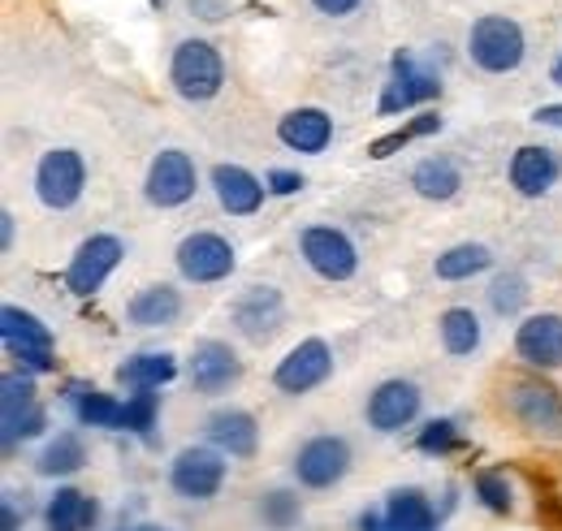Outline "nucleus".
<instances>
[{
	"instance_id": "1",
	"label": "nucleus",
	"mask_w": 562,
	"mask_h": 531,
	"mask_svg": "<svg viewBox=\"0 0 562 531\" xmlns=\"http://www.w3.org/2000/svg\"><path fill=\"white\" fill-rule=\"evenodd\" d=\"M502 415L519 432L562 445V394L541 376H510L502 385Z\"/></svg>"
},
{
	"instance_id": "2",
	"label": "nucleus",
	"mask_w": 562,
	"mask_h": 531,
	"mask_svg": "<svg viewBox=\"0 0 562 531\" xmlns=\"http://www.w3.org/2000/svg\"><path fill=\"white\" fill-rule=\"evenodd\" d=\"M524 53H528V39H524L519 22H510L502 13L476 18L468 31V57L485 74H515L524 66Z\"/></svg>"
},
{
	"instance_id": "3",
	"label": "nucleus",
	"mask_w": 562,
	"mask_h": 531,
	"mask_svg": "<svg viewBox=\"0 0 562 531\" xmlns=\"http://www.w3.org/2000/svg\"><path fill=\"white\" fill-rule=\"evenodd\" d=\"M351 463H355V450L347 437H338V432H321V437H307L299 450H294V479H299V488H307V493H325V488H338L347 475H351Z\"/></svg>"
},
{
	"instance_id": "4",
	"label": "nucleus",
	"mask_w": 562,
	"mask_h": 531,
	"mask_svg": "<svg viewBox=\"0 0 562 531\" xmlns=\"http://www.w3.org/2000/svg\"><path fill=\"white\" fill-rule=\"evenodd\" d=\"M169 82L182 100L204 104L212 95H221V87H225V61L209 39H182L169 57Z\"/></svg>"
},
{
	"instance_id": "5",
	"label": "nucleus",
	"mask_w": 562,
	"mask_h": 531,
	"mask_svg": "<svg viewBox=\"0 0 562 531\" xmlns=\"http://www.w3.org/2000/svg\"><path fill=\"white\" fill-rule=\"evenodd\" d=\"M437 95H441V78L428 66H420V57L412 48H403L390 61V78H385V91L376 100V113L381 117H398V113H412V109H420Z\"/></svg>"
},
{
	"instance_id": "6",
	"label": "nucleus",
	"mask_w": 562,
	"mask_h": 531,
	"mask_svg": "<svg viewBox=\"0 0 562 531\" xmlns=\"http://www.w3.org/2000/svg\"><path fill=\"white\" fill-rule=\"evenodd\" d=\"M195 191H200V169H195L191 151H182V147L156 151V160L147 165V178H143L147 203L169 212V207H182V203L195 200Z\"/></svg>"
},
{
	"instance_id": "7",
	"label": "nucleus",
	"mask_w": 562,
	"mask_h": 531,
	"mask_svg": "<svg viewBox=\"0 0 562 531\" xmlns=\"http://www.w3.org/2000/svg\"><path fill=\"white\" fill-rule=\"evenodd\" d=\"M0 337H4V350L22 363V372H53L57 359H53V329L26 312V307H0Z\"/></svg>"
},
{
	"instance_id": "8",
	"label": "nucleus",
	"mask_w": 562,
	"mask_h": 531,
	"mask_svg": "<svg viewBox=\"0 0 562 531\" xmlns=\"http://www.w3.org/2000/svg\"><path fill=\"white\" fill-rule=\"evenodd\" d=\"M225 475H229V459L221 450H212V445H187L169 463V488L182 501H212L225 488Z\"/></svg>"
},
{
	"instance_id": "9",
	"label": "nucleus",
	"mask_w": 562,
	"mask_h": 531,
	"mask_svg": "<svg viewBox=\"0 0 562 531\" xmlns=\"http://www.w3.org/2000/svg\"><path fill=\"white\" fill-rule=\"evenodd\" d=\"M173 264L182 272V281H191V285H216V281L234 276L238 256H234V242L229 238H221L212 229H195V234H187L178 242Z\"/></svg>"
},
{
	"instance_id": "10",
	"label": "nucleus",
	"mask_w": 562,
	"mask_h": 531,
	"mask_svg": "<svg viewBox=\"0 0 562 531\" xmlns=\"http://www.w3.org/2000/svg\"><path fill=\"white\" fill-rule=\"evenodd\" d=\"M82 191H87V165H82V156L74 147H53V151L40 156V165H35V195H40L44 207L66 212V207L82 200Z\"/></svg>"
},
{
	"instance_id": "11",
	"label": "nucleus",
	"mask_w": 562,
	"mask_h": 531,
	"mask_svg": "<svg viewBox=\"0 0 562 531\" xmlns=\"http://www.w3.org/2000/svg\"><path fill=\"white\" fill-rule=\"evenodd\" d=\"M229 325H234L238 337H247L256 346L273 341L281 325H285V294H281L278 285H247L229 303Z\"/></svg>"
},
{
	"instance_id": "12",
	"label": "nucleus",
	"mask_w": 562,
	"mask_h": 531,
	"mask_svg": "<svg viewBox=\"0 0 562 531\" xmlns=\"http://www.w3.org/2000/svg\"><path fill=\"white\" fill-rule=\"evenodd\" d=\"M299 256H303V264L312 268L316 276H325V281H351L355 272H359L355 242L342 229H334V225H307L299 234Z\"/></svg>"
},
{
	"instance_id": "13",
	"label": "nucleus",
	"mask_w": 562,
	"mask_h": 531,
	"mask_svg": "<svg viewBox=\"0 0 562 531\" xmlns=\"http://www.w3.org/2000/svg\"><path fill=\"white\" fill-rule=\"evenodd\" d=\"M329 376H334V350L321 337L299 341L294 350H285V359L273 368V385L290 398H303V394L321 389Z\"/></svg>"
},
{
	"instance_id": "14",
	"label": "nucleus",
	"mask_w": 562,
	"mask_h": 531,
	"mask_svg": "<svg viewBox=\"0 0 562 531\" xmlns=\"http://www.w3.org/2000/svg\"><path fill=\"white\" fill-rule=\"evenodd\" d=\"M420 406H424L420 385H416V381L394 376V381H381V385L368 394V402H363V419H368V428H372V432L390 437V432L412 428V423L420 419Z\"/></svg>"
},
{
	"instance_id": "15",
	"label": "nucleus",
	"mask_w": 562,
	"mask_h": 531,
	"mask_svg": "<svg viewBox=\"0 0 562 531\" xmlns=\"http://www.w3.org/2000/svg\"><path fill=\"white\" fill-rule=\"evenodd\" d=\"M187 376H191L195 394L221 398V394H229L243 381V359H238V350L229 341L204 337V341H195V350L187 359Z\"/></svg>"
},
{
	"instance_id": "16",
	"label": "nucleus",
	"mask_w": 562,
	"mask_h": 531,
	"mask_svg": "<svg viewBox=\"0 0 562 531\" xmlns=\"http://www.w3.org/2000/svg\"><path fill=\"white\" fill-rule=\"evenodd\" d=\"M122 256H126V242H122V238H113V234H91V238L74 251L70 268H66V290L78 294V298H91V294L117 272Z\"/></svg>"
},
{
	"instance_id": "17",
	"label": "nucleus",
	"mask_w": 562,
	"mask_h": 531,
	"mask_svg": "<svg viewBox=\"0 0 562 531\" xmlns=\"http://www.w3.org/2000/svg\"><path fill=\"white\" fill-rule=\"evenodd\" d=\"M515 354L532 372H559L562 368V316L559 312H537L524 316L515 329Z\"/></svg>"
},
{
	"instance_id": "18",
	"label": "nucleus",
	"mask_w": 562,
	"mask_h": 531,
	"mask_svg": "<svg viewBox=\"0 0 562 531\" xmlns=\"http://www.w3.org/2000/svg\"><path fill=\"white\" fill-rule=\"evenodd\" d=\"M204 437H209L212 450H221L225 459H256V450H260V423L243 406L212 410L204 419Z\"/></svg>"
},
{
	"instance_id": "19",
	"label": "nucleus",
	"mask_w": 562,
	"mask_h": 531,
	"mask_svg": "<svg viewBox=\"0 0 562 531\" xmlns=\"http://www.w3.org/2000/svg\"><path fill=\"white\" fill-rule=\"evenodd\" d=\"M562 178V156L546 143H524L510 156V187L524 200H541L554 191V182Z\"/></svg>"
},
{
	"instance_id": "20",
	"label": "nucleus",
	"mask_w": 562,
	"mask_h": 531,
	"mask_svg": "<svg viewBox=\"0 0 562 531\" xmlns=\"http://www.w3.org/2000/svg\"><path fill=\"white\" fill-rule=\"evenodd\" d=\"M209 182H212L216 203H221L229 216H256V212L265 207V195H269V187H265L251 169H243V165H216Z\"/></svg>"
},
{
	"instance_id": "21",
	"label": "nucleus",
	"mask_w": 562,
	"mask_h": 531,
	"mask_svg": "<svg viewBox=\"0 0 562 531\" xmlns=\"http://www.w3.org/2000/svg\"><path fill=\"white\" fill-rule=\"evenodd\" d=\"M278 138L299 156H321L334 143V117L325 109H290L278 122Z\"/></svg>"
},
{
	"instance_id": "22",
	"label": "nucleus",
	"mask_w": 562,
	"mask_h": 531,
	"mask_svg": "<svg viewBox=\"0 0 562 531\" xmlns=\"http://www.w3.org/2000/svg\"><path fill=\"white\" fill-rule=\"evenodd\" d=\"M48 531H95L100 528V501L74 484H57V493L44 506Z\"/></svg>"
},
{
	"instance_id": "23",
	"label": "nucleus",
	"mask_w": 562,
	"mask_h": 531,
	"mask_svg": "<svg viewBox=\"0 0 562 531\" xmlns=\"http://www.w3.org/2000/svg\"><path fill=\"white\" fill-rule=\"evenodd\" d=\"M126 320L135 329H169L182 320V290H173L169 281H151L126 307Z\"/></svg>"
},
{
	"instance_id": "24",
	"label": "nucleus",
	"mask_w": 562,
	"mask_h": 531,
	"mask_svg": "<svg viewBox=\"0 0 562 531\" xmlns=\"http://www.w3.org/2000/svg\"><path fill=\"white\" fill-rule=\"evenodd\" d=\"M66 398L74 406V419L82 428H104V432H122V419H126V402H117L113 394H100L95 385H66Z\"/></svg>"
},
{
	"instance_id": "25",
	"label": "nucleus",
	"mask_w": 562,
	"mask_h": 531,
	"mask_svg": "<svg viewBox=\"0 0 562 531\" xmlns=\"http://www.w3.org/2000/svg\"><path fill=\"white\" fill-rule=\"evenodd\" d=\"M381 510H385V519H390L394 531H441V515H437L432 497L424 488H412V484L394 488Z\"/></svg>"
},
{
	"instance_id": "26",
	"label": "nucleus",
	"mask_w": 562,
	"mask_h": 531,
	"mask_svg": "<svg viewBox=\"0 0 562 531\" xmlns=\"http://www.w3.org/2000/svg\"><path fill=\"white\" fill-rule=\"evenodd\" d=\"M412 191L428 203H450L463 191V169L450 156H424L412 169Z\"/></svg>"
},
{
	"instance_id": "27",
	"label": "nucleus",
	"mask_w": 562,
	"mask_h": 531,
	"mask_svg": "<svg viewBox=\"0 0 562 531\" xmlns=\"http://www.w3.org/2000/svg\"><path fill=\"white\" fill-rule=\"evenodd\" d=\"M437 332H441L446 354H454V359H472L485 341V325L472 307H446L441 320H437Z\"/></svg>"
},
{
	"instance_id": "28",
	"label": "nucleus",
	"mask_w": 562,
	"mask_h": 531,
	"mask_svg": "<svg viewBox=\"0 0 562 531\" xmlns=\"http://www.w3.org/2000/svg\"><path fill=\"white\" fill-rule=\"evenodd\" d=\"M178 376V359L173 354H165V350H143V354H131L122 368H117V381L126 385V389H160V385H169Z\"/></svg>"
},
{
	"instance_id": "29",
	"label": "nucleus",
	"mask_w": 562,
	"mask_h": 531,
	"mask_svg": "<svg viewBox=\"0 0 562 531\" xmlns=\"http://www.w3.org/2000/svg\"><path fill=\"white\" fill-rule=\"evenodd\" d=\"M490 268H493V251L485 242H459V247H450V251H441L432 260L437 281H472V276H481Z\"/></svg>"
},
{
	"instance_id": "30",
	"label": "nucleus",
	"mask_w": 562,
	"mask_h": 531,
	"mask_svg": "<svg viewBox=\"0 0 562 531\" xmlns=\"http://www.w3.org/2000/svg\"><path fill=\"white\" fill-rule=\"evenodd\" d=\"M82 466H87V445L78 432H57L40 454V475L48 479H70Z\"/></svg>"
},
{
	"instance_id": "31",
	"label": "nucleus",
	"mask_w": 562,
	"mask_h": 531,
	"mask_svg": "<svg viewBox=\"0 0 562 531\" xmlns=\"http://www.w3.org/2000/svg\"><path fill=\"white\" fill-rule=\"evenodd\" d=\"M256 515L269 531H294L303 523V497L294 488H269V493H260Z\"/></svg>"
},
{
	"instance_id": "32",
	"label": "nucleus",
	"mask_w": 562,
	"mask_h": 531,
	"mask_svg": "<svg viewBox=\"0 0 562 531\" xmlns=\"http://www.w3.org/2000/svg\"><path fill=\"white\" fill-rule=\"evenodd\" d=\"M44 428H48V410H44L40 402H31V406H13V410H0V445H4V454H9L18 441L40 437Z\"/></svg>"
},
{
	"instance_id": "33",
	"label": "nucleus",
	"mask_w": 562,
	"mask_h": 531,
	"mask_svg": "<svg viewBox=\"0 0 562 531\" xmlns=\"http://www.w3.org/2000/svg\"><path fill=\"white\" fill-rule=\"evenodd\" d=\"M156 423H160V394L156 389H139L126 398V419H122V432L143 437L147 445L156 441Z\"/></svg>"
},
{
	"instance_id": "34",
	"label": "nucleus",
	"mask_w": 562,
	"mask_h": 531,
	"mask_svg": "<svg viewBox=\"0 0 562 531\" xmlns=\"http://www.w3.org/2000/svg\"><path fill=\"white\" fill-rule=\"evenodd\" d=\"M528 276L524 272H502V276H493L490 285V307L493 316H502V320H515L519 312H524V303H528Z\"/></svg>"
},
{
	"instance_id": "35",
	"label": "nucleus",
	"mask_w": 562,
	"mask_h": 531,
	"mask_svg": "<svg viewBox=\"0 0 562 531\" xmlns=\"http://www.w3.org/2000/svg\"><path fill=\"white\" fill-rule=\"evenodd\" d=\"M472 493H476V501H481L490 515H510V510H515V488H510V479H506L502 471H476Z\"/></svg>"
},
{
	"instance_id": "36",
	"label": "nucleus",
	"mask_w": 562,
	"mask_h": 531,
	"mask_svg": "<svg viewBox=\"0 0 562 531\" xmlns=\"http://www.w3.org/2000/svg\"><path fill=\"white\" fill-rule=\"evenodd\" d=\"M437 131H441V117H437V113H420V117H412L407 126H398L394 134L376 138V143H372V160H385V156H394L398 147H407V143H416V138L437 134Z\"/></svg>"
},
{
	"instance_id": "37",
	"label": "nucleus",
	"mask_w": 562,
	"mask_h": 531,
	"mask_svg": "<svg viewBox=\"0 0 562 531\" xmlns=\"http://www.w3.org/2000/svg\"><path fill=\"white\" fill-rule=\"evenodd\" d=\"M459 423L454 419H428L420 428V437H416V450L428 454V459H441V454H454L459 450Z\"/></svg>"
},
{
	"instance_id": "38",
	"label": "nucleus",
	"mask_w": 562,
	"mask_h": 531,
	"mask_svg": "<svg viewBox=\"0 0 562 531\" xmlns=\"http://www.w3.org/2000/svg\"><path fill=\"white\" fill-rule=\"evenodd\" d=\"M31 402H40V389H35V376L31 372H4L0 376V410L31 406Z\"/></svg>"
},
{
	"instance_id": "39",
	"label": "nucleus",
	"mask_w": 562,
	"mask_h": 531,
	"mask_svg": "<svg viewBox=\"0 0 562 531\" xmlns=\"http://www.w3.org/2000/svg\"><path fill=\"white\" fill-rule=\"evenodd\" d=\"M26 523V506H18V493L0 497V531H22Z\"/></svg>"
},
{
	"instance_id": "40",
	"label": "nucleus",
	"mask_w": 562,
	"mask_h": 531,
	"mask_svg": "<svg viewBox=\"0 0 562 531\" xmlns=\"http://www.w3.org/2000/svg\"><path fill=\"white\" fill-rule=\"evenodd\" d=\"M265 187H269V195H294V191H303V173H294V169H273V173L265 178Z\"/></svg>"
},
{
	"instance_id": "41",
	"label": "nucleus",
	"mask_w": 562,
	"mask_h": 531,
	"mask_svg": "<svg viewBox=\"0 0 562 531\" xmlns=\"http://www.w3.org/2000/svg\"><path fill=\"white\" fill-rule=\"evenodd\" d=\"M312 4H316V13H325V18H351L363 0H312Z\"/></svg>"
},
{
	"instance_id": "42",
	"label": "nucleus",
	"mask_w": 562,
	"mask_h": 531,
	"mask_svg": "<svg viewBox=\"0 0 562 531\" xmlns=\"http://www.w3.org/2000/svg\"><path fill=\"white\" fill-rule=\"evenodd\" d=\"M225 0H191V13L195 18H204V22H216V18H225Z\"/></svg>"
},
{
	"instance_id": "43",
	"label": "nucleus",
	"mask_w": 562,
	"mask_h": 531,
	"mask_svg": "<svg viewBox=\"0 0 562 531\" xmlns=\"http://www.w3.org/2000/svg\"><path fill=\"white\" fill-rule=\"evenodd\" d=\"M13 234H18V216L4 207L0 212V251H13Z\"/></svg>"
},
{
	"instance_id": "44",
	"label": "nucleus",
	"mask_w": 562,
	"mask_h": 531,
	"mask_svg": "<svg viewBox=\"0 0 562 531\" xmlns=\"http://www.w3.org/2000/svg\"><path fill=\"white\" fill-rule=\"evenodd\" d=\"M355 528H359V531H394V528H390V519H385V510H363Z\"/></svg>"
},
{
	"instance_id": "45",
	"label": "nucleus",
	"mask_w": 562,
	"mask_h": 531,
	"mask_svg": "<svg viewBox=\"0 0 562 531\" xmlns=\"http://www.w3.org/2000/svg\"><path fill=\"white\" fill-rule=\"evenodd\" d=\"M537 122H541V126H554V131H562V104H546V109H537Z\"/></svg>"
},
{
	"instance_id": "46",
	"label": "nucleus",
	"mask_w": 562,
	"mask_h": 531,
	"mask_svg": "<svg viewBox=\"0 0 562 531\" xmlns=\"http://www.w3.org/2000/svg\"><path fill=\"white\" fill-rule=\"evenodd\" d=\"M550 82H554V87H562V57L554 61V69H550Z\"/></svg>"
},
{
	"instance_id": "47",
	"label": "nucleus",
	"mask_w": 562,
	"mask_h": 531,
	"mask_svg": "<svg viewBox=\"0 0 562 531\" xmlns=\"http://www.w3.org/2000/svg\"><path fill=\"white\" fill-rule=\"evenodd\" d=\"M122 531H169V528H160V523H135V528H122Z\"/></svg>"
}]
</instances>
